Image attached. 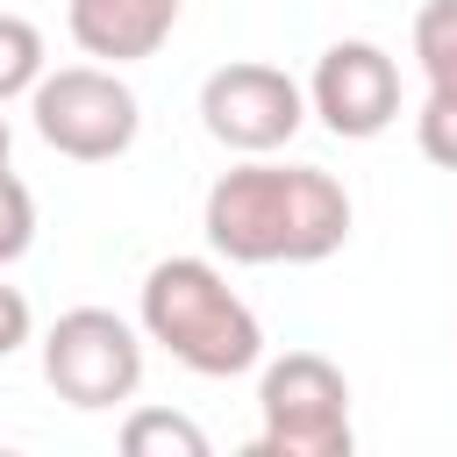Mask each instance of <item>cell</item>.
<instances>
[{
	"label": "cell",
	"instance_id": "7c38bea8",
	"mask_svg": "<svg viewBox=\"0 0 457 457\" xmlns=\"http://www.w3.org/2000/svg\"><path fill=\"white\" fill-rule=\"evenodd\" d=\"M29 243H36V193L14 171H0V264H14Z\"/></svg>",
	"mask_w": 457,
	"mask_h": 457
},
{
	"label": "cell",
	"instance_id": "6da1fadb",
	"mask_svg": "<svg viewBox=\"0 0 457 457\" xmlns=\"http://www.w3.org/2000/svg\"><path fill=\"white\" fill-rule=\"evenodd\" d=\"M200 228L228 264H321L350 243V193L321 164L243 157L207 186Z\"/></svg>",
	"mask_w": 457,
	"mask_h": 457
},
{
	"label": "cell",
	"instance_id": "8992f818",
	"mask_svg": "<svg viewBox=\"0 0 457 457\" xmlns=\"http://www.w3.org/2000/svg\"><path fill=\"white\" fill-rule=\"evenodd\" d=\"M307 86L278 64H257V57H236V64H214L200 79V121L221 150L236 157H271L300 136L307 121Z\"/></svg>",
	"mask_w": 457,
	"mask_h": 457
},
{
	"label": "cell",
	"instance_id": "9c48e42d",
	"mask_svg": "<svg viewBox=\"0 0 457 457\" xmlns=\"http://www.w3.org/2000/svg\"><path fill=\"white\" fill-rule=\"evenodd\" d=\"M414 57L428 93L457 100V0H421L414 7Z\"/></svg>",
	"mask_w": 457,
	"mask_h": 457
},
{
	"label": "cell",
	"instance_id": "52a82bcc",
	"mask_svg": "<svg viewBox=\"0 0 457 457\" xmlns=\"http://www.w3.org/2000/svg\"><path fill=\"white\" fill-rule=\"evenodd\" d=\"M307 107L321 114L328 136H343V143H371V136H386V129L400 121V64H393L378 43H364V36L328 43V50L314 57Z\"/></svg>",
	"mask_w": 457,
	"mask_h": 457
},
{
	"label": "cell",
	"instance_id": "7a4b0ae2",
	"mask_svg": "<svg viewBox=\"0 0 457 457\" xmlns=\"http://www.w3.org/2000/svg\"><path fill=\"white\" fill-rule=\"evenodd\" d=\"M136 321L157 350H171L200 378H243L264 364V328L250 300L207 257H157L136 293Z\"/></svg>",
	"mask_w": 457,
	"mask_h": 457
},
{
	"label": "cell",
	"instance_id": "3957f363",
	"mask_svg": "<svg viewBox=\"0 0 457 457\" xmlns=\"http://www.w3.org/2000/svg\"><path fill=\"white\" fill-rule=\"evenodd\" d=\"M257 457H350V378L321 350H286L257 378Z\"/></svg>",
	"mask_w": 457,
	"mask_h": 457
},
{
	"label": "cell",
	"instance_id": "5bb4252c",
	"mask_svg": "<svg viewBox=\"0 0 457 457\" xmlns=\"http://www.w3.org/2000/svg\"><path fill=\"white\" fill-rule=\"evenodd\" d=\"M29 328H36L29 293H21V286H0V357H14V350L29 343Z\"/></svg>",
	"mask_w": 457,
	"mask_h": 457
},
{
	"label": "cell",
	"instance_id": "5b68a950",
	"mask_svg": "<svg viewBox=\"0 0 457 457\" xmlns=\"http://www.w3.org/2000/svg\"><path fill=\"white\" fill-rule=\"evenodd\" d=\"M43 378L64 407L107 414V407L136 400V386H143V336L114 307H71L43 336Z\"/></svg>",
	"mask_w": 457,
	"mask_h": 457
},
{
	"label": "cell",
	"instance_id": "30bf717a",
	"mask_svg": "<svg viewBox=\"0 0 457 457\" xmlns=\"http://www.w3.org/2000/svg\"><path fill=\"white\" fill-rule=\"evenodd\" d=\"M121 450L129 457H207V428L171 407H136L121 421Z\"/></svg>",
	"mask_w": 457,
	"mask_h": 457
},
{
	"label": "cell",
	"instance_id": "4fadbf2b",
	"mask_svg": "<svg viewBox=\"0 0 457 457\" xmlns=\"http://www.w3.org/2000/svg\"><path fill=\"white\" fill-rule=\"evenodd\" d=\"M414 143H421V157H428V164L457 171V100L428 93V100H421V114H414Z\"/></svg>",
	"mask_w": 457,
	"mask_h": 457
},
{
	"label": "cell",
	"instance_id": "9a60e30c",
	"mask_svg": "<svg viewBox=\"0 0 457 457\" xmlns=\"http://www.w3.org/2000/svg\"><path fill=\"white\" fill-rule=\"evenodd\" d=\"M7 150H14V129H7V114H0V171H7Z\"/></svg>",
	"mask_w": 457,
	"mask_h": 457
},
{
	"label": "cell",
	"instance_id": "277c9868",
	"mask_svg": "<svg viewBox=\"0 0 457 457\" xmlns=\"http://www.w3.org/2000/svg\"><path fill=\"white\" fill-rule=\"evenodd\" d=\"M29 114H36V136L71 164H114L143 129V107H136V93H129V79L114 64L43 71L36 93H29Z\"/></svg>",
	"mask_w": 457,
	"mask_h": 457
},
{
	"label": "cell",
	"instance_id": "8fae6325",
	"mask_svg": "<svg viewBox=\"0 0 457 457\" xmlns=\"http://www.w3.org/2000/svg\"><path fill=\"white\" fill-rule=\"evenodd\" d=\"M36 79H43V29L21 14H0V107L36 93Z\"/></svg>",
	"mask_w": 457,
	"mask_h": 457
},
{
	"label": "cell",
	"instance_id": "ba28073f",
	"mask_svg": "<svg viewBox=\"0 0 457 457\" xmlns=\"http://www.w3.org/2000/svg\"><path fill=\"white\" fill-rule=\"evenodd\" d=\"M179 7H186V0H71L64 29H71V43H79L86 57H100V64H143V57H157V50L171 43Z\"/></svg>",
	"mask_w": 457,
	"mask_h": 457
}]
</instances>
